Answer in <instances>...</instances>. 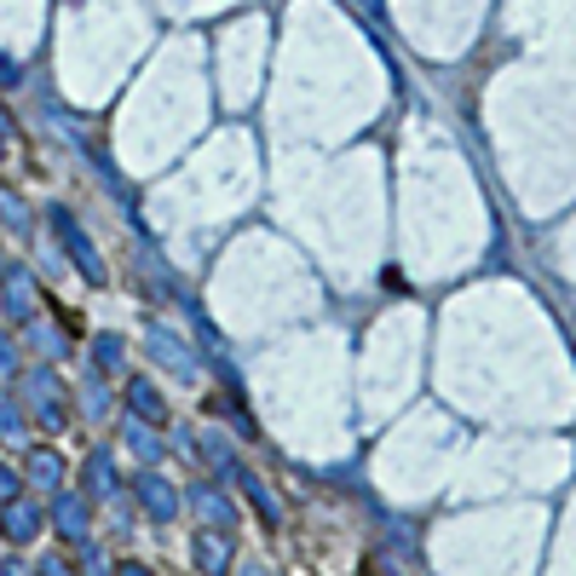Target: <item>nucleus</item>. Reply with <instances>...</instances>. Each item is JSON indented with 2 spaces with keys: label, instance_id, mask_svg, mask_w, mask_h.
<instances>
[]
</instances>
